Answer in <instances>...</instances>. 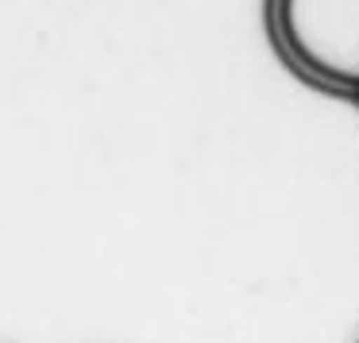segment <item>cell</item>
Returning <instances> with one entry per match:
<instances>
[{"mask_svg":"<svg viewBox=\"0 0 359 343\" xmlns=\"http://www.w3.org/2000/svg\"><path fill=\"white\" fill-rule=\"evenodd\" d=\"M271 24L309 81L359 97V0H274Z\"/></svg>","mask_w":359,"mask_h":343,"instance_id":"6da1fadb","label":"cell"}]
</instances>
